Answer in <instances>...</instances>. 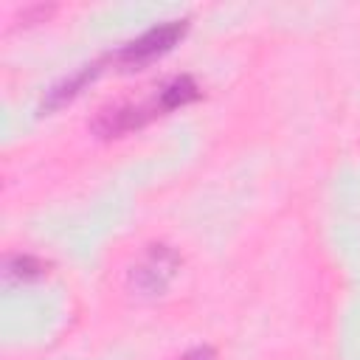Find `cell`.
<instances>
[{
	"label": "cell",
	"mask_w": 360,
	"mask_h": 360,
	"mask_svg": "<svg viewBox=\"0 0 360 360\" xmlns=\"http://www.w3.org/2000/svg\"><path fill=\"white\" fill-rule=\"evenodd\" d=\"M177 264H180V259H177V253L172 248L149 245V250L129 270V287L138 290L141 295H155L169 284V278L174 276Z\"/></svg>",
	"instance_id": "6da1fadb"
},
{
	"label": "cell",
	"mask_w": 360,
	"mask_h": 360,
	"mask_svg": "<svg viewBox=\"0 0 360 360\" xmlns=\"http://www.w3.org/2000/svg\"><path fill=\"white\" fill-rule=\"evenodd\" d=\"M186 31V20H169V22H160L155 28H149L146 34H141L138 39L127 42L121 51H118V62L124 65H143L155 56H160L163 51H169Z\"/></svg>",
	"instance_id": "7a4b0ae2"
},
{
	"label": "cell",
	"mask_w": 360,
	"mask_h": 360,
	"mask_svg": "<svg viewBox=\"0 0 360 360\" xmlns=\"http://www.w3.org/2000/svg\"><path fill=\"white\" fill-rule=\"evenodd\" d=\"M149 121V112L143 107H132V104H110L101 107L96 112V118L90 121L93 132L101 138H118L124 132H132L138 127H143Z\"/></svg>",
	"instance_id": "3957f363"
},
{
	"label": "cell",
	"mask_w": 360,
	"mask_h": 360,
	"mask_svg": "<svg viewBox=\"0 0 360 360\" xmlns=\"http://www.w3.org/2000/svg\"><path fill=\"white\" fill-rule=\"evenodd\" d=\"M96 65H84V68H79L73 76H68L65 82H59V84H53L51 90H48V96H45V101H42V110H53V107H59V104H65L68 98H73L76 93H79V87L87 82V79H93L96 76Z\"/></svg>",
	"instance_id": "277c9868"
},
{
	"label": "cell",
	"mask_w": 360,
	"mask_h": 360,
	"mask_svg": "<svg viewBox=\"0 0 360 360\" xmlns=\"http://www.w3.org/2000/svg\"><path fill=\"white\" fill-rule=\"evenodd\" d=\"M191 98H197V84H194L188 76H177V79H172V82L160 90L158 107H160V110H174V107H180V104H188Z\"/></svg>",
	"instance_id": "5b68a950"
},
{
	"label": "cell",
	"mask_w": 360,
	"mask_h": 360,
	"mask_svg": "<svg viewBox=\"0 0 360 360\" xmlns=\"http://www.w3.org/2000/svg\"><path fill=\"white\" fill-rule=\"evenodd\" d=\"M42 270H45V264L39 262V259H34V256H11L8 262H6V276L8 278H37V276H42Z\"/></svg>",
	"instance_id": "8992f818"
},
{
	"label": "cell",
	"mask_w": 360,
	"mask_h": 360,
	"mask_svg": "<svg viewBox=\"0 0 360 360\" xmlns=\"http://www.w3.org/2000/svg\"><path fill=\"white\" fill-rule=\"evenodd\" d=\"M180 360H214V352H211L208 346H197V349L186 352Z\"/></svg>",
	"instance_id": "52a82bcc"
}]
</instances>
